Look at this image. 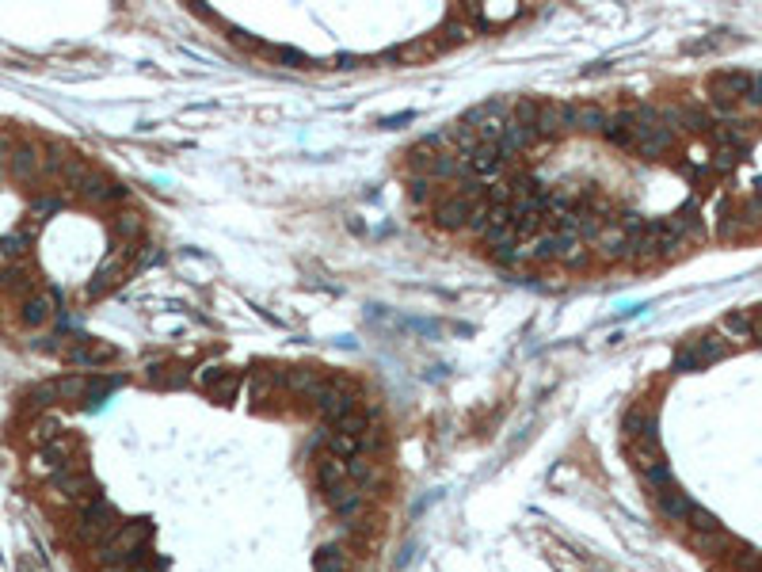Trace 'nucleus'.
Listing matches in <instances>:
<instances>
[{
  "mask_svg": "<svg viewBox=\"0 0 762 572\" xmlns=\"http://www.w3.org/2000/svg\"><path fill=\"white\" fill-rule=\"evenodd\" d=\"M119 531H122V515L115 512V504H111V500L95 496L92 504L80 507V519H76V538H80V542L103 546L107 538H115Z\"/></svg>",
  "mask_w": 762,
  "mask_h": 572,
  "instance_id": "f257e3e1",
  "label": "nucleus"
},
{
  "mask_svg": "<svg viewBox=\"0 0 762 572\" xmlns=\"http://www.w3.org/2000/svg\"><path fill=\"white\" fill-rule=\"evenodd\" d=\"M194 386L206 389L214 401L229 405V401H237L240 386H245V374L233 371V367H225V362H206V367L194 371Z\"/></svg>",
  "mask_w": 762,
  "mask_h": 572,
  "instance_id": "f03ea898",
  "label": "nucleus"
},
{
  "mask_svg": "<svg viewBox=\"0 0 762 572\" xmlns=\"http://www.w3.org/2000/svg\"><path fill=\"white\" fill-rule=\"evenodd\" d=\"M50 492L54 496H61V500H69V504H92L100 492H95V481H92V473L80 466V462H73V466H65L61 473H54L50 477Z\"/></svg>",
  "mask_w": 762,
  "mask_h": 572,
  "instance_id": "7ed1b4c3",
  "label": "nucleus"
},
{
  "mask_svg": "<svg viewBox=\"0 0 762 572\" xmlns=\"http://www.w3.org/2000/svg\"><path fill=\"white\" fill-rule=\"evenodd\" d=\"M732 347L724 344V336H698V340H690L686 347H678V355H675V371H705L709 362H721Z\"/></svg>",
  "mask_w": 762,
  "mask_h": 572,
  "instance_id": "20e7f679",
  "label": "nucleus"
},
{
  "mask_svg": "<svg viewBox=\"0 0 762 572\" xmlns=\"http://www.w3.org/2000/svg\"><path fill=\"white\" fill-rule=\"evenodd\" d=\"M313 408H317L328 424H336V420H344L347 412L359 408V401H354V389L347 386V381H339V378H324L320 393L313 397Z\"/></svg>",
  "mask_w": 762,
  "mask_h": 572,
  "instance_id": "39448f33",
  "label": "nucleus"
},
{
  "mask_svg": "<svg viewBox=\"0 0 762 572\" xmlns=\"http://www.w3.org/2000/svg\"><path fill=\"white\" fill-rule=\"evenodd\" d=\"M130 252L134 248H115L100 264V272H95L92 282H88V298H103V294L115 290V286H122V279L130 275Z\"/></svg>",
  "mask_w": 762,
  "mask_h": 572,
  "instance_id": "423d86ee",
  "label": "nucleus"
},
{
  "mask_svg": "<svg viewBox=\"0 0 762 572\" xmlns=\"http://www.w3.org/2000/svg\"><path fill=\"white\" fill-rule=\"evenodd\" d=\"M61 359L69 367H103V362H115L119 352L100 340H73V344H61Z\"/></svg>",
  "mask_w": 762,
  "mask_h": 572,
  "instance_id": "0eeeda50",
  "label": "nucleus"
},
{
  "mask_svg": "<svg viewBox=\"0 0 762 572\" xmlns=\"http://www.w3.org/2000/svg\"><path fill=\"white\" fill-rule=\"evenodd\" d=\"M8 176L15 183H42L46 180V156L39 146H15L12 161H8Z\"/></svg>",
  "mask_w": 762,
  "mask_h": 572,
  "instance_id": "6e6552de",
  "label": "nucleus"
},
{
  "mask_svg": "<svg viewBox=\"0 0 762 572\" xmlns=\"http://www.w3.org/2000/svg\"><path fill=\"white\" fill-rule=\"evenodd\" d=\"M141 378L149 381L153 389H187L191 381H194V374H191V367L187 362H180V359H165V362H149V367L141 371Z\"/></svg>",
  "mask_w": 762,
  "mask_h": 572,
  "instance_id": "1a4fd4ad",
  "label": "nucleus"
},
{
  "mask_svg": "<svg viewBox=\"0 0 762 572\" xmlns=\"http://www.w3.org/2000/svg\"><path fill=\"white\" fill-rule=\"evenodd\" d=\"M507 165H511V156L504 153V146H477V153L465 156V168L473 172L477 180H499V176H507Z\"/></svg>",
  "mask_w": 762,
  "mask_h": 572,
  "instance_id": "9d476101",
  "label": "nucleus"
},
{
  "mask_svg": "<svg viewBox=\"0 0 762 572\" xmlns=\"http://www.w3.org/2000/svg\"><path fill=\"white\" fill-rule=\"evenodd\" d=\"M477 206H480V202H473V199H465V195H458V191H453V195H446V199L435 202V226H439V229H465Z\"/></svg>",
  "mask_w": 762,
  "mask_h": 572,
  "instance_id": "9b49d317",
  "label": "nucleus"
},
{
  "mask_svg": "<svg viewBox=\"0 0 762 572\" xmlns=\"http://www.w3.org/2000/svg\"><path fill=\"white\" fill-rule=\"evenodd\" d=\"M538 134L542 138L572 134V103H564V100H538Z\"/></svg>",
  "mask_w": 762,
  "mask_h": 572,
  "instance_id": "f8f14e48",
  "label": "nucleus"
},
{
  "mask_svg": "<svg viewBox=\"0 0 762 572\" xmlns=\"http://www.w3.org/2000/svg\"><path fill=\"white\" fill-rule=\"evenodd\" d=\"M286 389V371H252L248 378V401L255 408H271V401H279V393Z\"/></svg>",
  "mask_w": 762,
  "mask_h": 572,
  "instance_id": "ddd939ff",
  "label": "nucleus"
},
{
  "mask_svg": "<svg viewBox=\"0 0 762 572\" xmlns=\"http://www.w3.org/2000/svg\"><path fill=\"white\" fill-rule=\"evenodd\" d=\"M76 195H80V199H88L92 206H119V202L126 199V187H122V183H115L111 176H103V172H95V168H92V176L76 187Z\"/></svg>",
  "mask_w": 762,
  "mask_h": 572,
  "instance_id": "4468645a",
  "label": "nucleus"
},
{
  "mask_svg": "<svg viewBox=\"0 0 762 572\" xmlns=\"http://www.w3.org/2000/svg\"><path fill=\"white\" fill-rule=\"evenodd\" d=\"M73 439H58V442H50V447H42L39 454H35V473H46V477H54V473H61L65 466H73Z\"/></svg>",
  "mask_w": 762,
  "mask_h": 572,
  "instance_id": "2eb2a0df",
  "label": "nucleus"
},
{
  "mask_svg": "<svg viewBox=\"0 0 762 572\" xmlns=\"http://www.w3.org/2000/svg\"><path fill=\"white\" fill-rule=\"evenodd\" d=\"M54 309H58V294H54V290H35L31 298H23L20 321H23L27 328H42V325L54 317Z\"/></svg>",
  "mask_w": 762,
  "mask_h": 572,
  "instance_id": "dca6fc26",
  "label": "nucleus"
},
{
  "mask_svg": "<svg viewBox=\"0 0 762 572\" xmlns=\"http://www.w3.org/2000/svg\"><path fill=\"white\" fill-rule=\"evenodd\" d=\"M656 507H659V512L668 515V519L686 523V515H690L698 504L690 500V492H683L678 485H668V488H659V492H656Z\"/></svg>",
  "mask_w": 762,
  "mask_h": 572,
  "instance_id": "f3484780",
  "label": "nucleus"
},
{
  "mask_svg": "<svg viewBox=\"0 0 762 572\" xmlns=\"http://www.w3.org/2000/svg\"><path fill=\"white\" fill-rule=\"evenodd\" d=\"M659 226L671 229V233H678L683 241H702V237H705V226H702V218L694 214V206H683V210L659 218Z\"/></svg>",
  "mask_w": 762,
  "mask_h": 572,
  "instance_id": "a211bd4d",
  "label": "nucleus"
},
{
  "mask_svg": "<svg viewBox=\"0 0 762 572\" xmlns=\"http://www.w3.org/2000/svg\"><path fill=\"white\" fill-rule=\"evenodd\" d=\"M595 248L603 260H629V233L622 229V221H610V226L598 233Z\"/></svg>",
  "mask_w": 762,
  "mask_h": 572,
  "instance_id": "6ab92c4d",
  "label": "nucleus"
},
{
  "mask_svg": "<svg viewBox=\"0 0 762 572\" xmlns=\"http://www.w3.org/2000/svg\"><path fill=\"white\" fill-rule=\"evenodd\" d=\"M0 290L15 294V298H31L35 294V272H31L27 264H8L4 272H0Z\"/></svg>",
  "mask_w": 762,
  "mask_h": 572,
  "instance_id": "aec40b11",
  "label": "nucleus"
},
{
  "mask_svg": "<svg viewBox=\"0 0 762 572\" xmlns=\"http://www.w3.org/2000/svg\"><path fill=\"white\" fill-rule=\"evenodd\" d=\"M606 115L610 111L598 103H572V134H603Z\"/></svg>",
  "mask_w": 762,
  "mask_h": 572,
  "instance_id": "412c9836",
  "label": "nucleus"
},
{
  "mask_svg": "<svg viewBox=\"0 0 762 572\" xmlns=\"http://www.w3.org/2000/svg\"><path fill=\"white\" fill-rule=\"evenodd\" d=\"M443 50V42H435V39H419L412 46H397V50H385L381 58L385 61H404V66H416V61H431V58H439Z\"/></svg>",
  "mask_w": 762,
  "mask_h": 572,
  "instance_id": "4be33fe9",
  "label": "nucleus"
},
{
  "mask_svg": "<svg viewBox=\"0 0 762 572\" xmlns=\"http://www.w3.org/2000/svg\"><path fill=\"white\" fill-rule=\"evenodd\" d=\"M542 141V134L533 130V126H526V122H515V119H507V130H504V153L511 156V153H526V149H533Z\"/></svg>",
  "mask_w": 762,
  "mask_h": 572,
  "instance_id": "5701e85b",
  "label": "nucleus"
},
{
  "mask_svg": "<svg viewBox=\"0 0 762 572\" xmlns=\"http://www.w3.org/2000/svg\"><path fill=\"white\" fill-rule=\"evenodd\" d=\"M622 432L629 439H652L656 435V408H648V405L629 408L625 420H622Z\"/></svg>",
  "mask_w": 762,
  "mask_h": 572,
  "instance_id": "b1692460",
  "label": "nucleus"
},
{
  "mask_svg": "<svg viewBox=\"0 0 762 572\" xmlns=\"http://www.w3.org/2000/svg\"><path fill=\"white\" fill-rule=\"evenodd\" d=\"M324 386V378L313 371V367H294V371H286V389L301 397V401H313V397L320 393Z\"/></svg>",
  "mask_w": 762,
  "mask_h": 572,
  "instance_id": "393cba45",
  "label": "nucleus"
},
{
  "mask_svg": "<svg viewBox=\"0 0 762 572\" xmlns=\"http://www.w3.org/2000/svg\"><path fill=\"white\" fill-rule=\"evenodd\" d=\"M328 427H336V432H344V435H351V439H370L374 435V412L370 408H354V412H347L344 420H336V424H328Z\"/></svg>",
  "mask_w": 762,
  "mask_h": 572,
  "instance_id": "a878e982",
  "label": "nucleus"
},
{
  "mask_svg": "<svg viewBox=\"0 0 762 572\" xmlns=\"http://www.w3.org/2000/svg\"><path fill=\"white\" fill-rule=\"evenodd\" d=\"M320 442L328 447V454H332V458H339V462H351V458H359V454H363V442H359V439H351V435H344V432H336V427H328V432L320 435Z\"/></svg>",
  "mask_w": 762,
  "mask_h": 572,
  "instance_id": "bb28decb",
  "label": "nucleus"
},
{
  "mask_svg": "<svg viewBox=\"0 0 762 572\" xmlns=\"http://www.w3.org/2000/svg\"><path fill=\"white\" fill-rule=\"evenodd\" d=\"M313 572H351V558L344 546H320L313 553Z\"/></svg>",
  "mask_w": 762,
  "mask_h": 572,
  "instance_id": "cd10ccee",
  "label": "nucleus"
},
{
  "mask_svg": "<svg viewBox=\"0 0 762 572\" xmlns=\"http://www.w3.org/2000/svg\"><path fill=\"white\" fill-rule=\"evenodd\" d=\"M111 233H115L119 241H122V248H126V245H134L138 237L145 233V221H141V214H134V210H122V214L111 218Z\"/></svg>",
  "mask_w": 762,
  "mask_h": 572,
  "instance_id": "c85d7f7f",
  "label": "nucleus"
},
{
  "mask_svg": "<svg viewBox=\"0 0 762 572\" xmlns=\"http://www.w3.org/2000/svg\"><path fill=\"white\" fill-rule=\"evenodd\" d=\"M339 481H347V462H339V458H332V454H320V462H317V485L328 488V485H339Z\"/></svg>",
  "mask_w": 762,
  "mask_h": 572,
  "instance_id": "c756f323",
  "label": "nucleus"
},
{
  "mask_svg": "<svg viewBox=\"0 0 762 572\" xmlns=\"http://www.w3.org/2000/svg\"><path fill=\"white\" fill-rule=\"evenodd\" d=\"M721 336H728V340H751V313L748 309L728 313L724 321H721Z\"/></svg>",
  "mask_w": 762,
  "mask_h": 572,
  "instance_id": "7c9ffc66",
  "label": "nucleus"
},
{
  "mask_svg": "<svg viewBox=\"0 0 762 572\" xmlns=\"http://www.w3.org/2000/svg\"><path fill=\"white\" fill-rule=\"evenodd\" d=\"M119 386H122V378H92V381H88L85 401H80V408H95L100 401H107V397L115 393Z\"/></svg>",
  "mask_w": 762,
  "mask_h": 572,
  "instance_id": "2f4dec72",
  "label": "nucleus"
},
{
  "mask_svg": "<svg viewBox=\"0 0 762 572\" xmlns=\"http://www.w3.org/2000/svg\"><path fill=\"white\" fill-rule=\"evenodd\" d=\"M58 439H61V424H58V420H50V416L39 420L35 427H31V442H35L39 451H42V447H50V442H58Z\"/></svg>",
  "mask_w": 762,
  "mask_h": 572,
  "instance_id": "473e14b6",
  "label": "nucleus"
},
{
  "mask_svg": "<svg viewBox=\"0 0 762 572\" xmlns=\"http://www.w3.org/2000/svg\"><path fill=\"white\" fill-rule=\"evenodd\" d=\"M686 527H690L694 534H698V538H705V534H713V531H721V523L713 519V515L705 512V507L698 504V507H694V512L686 515Z\"/></svg>",
  "mask_w": 762,
  "mask_h": 572,
  "instance_id": "72a5a7b5",
  "label": "nucleus"
},
{
  "mask_svg": "<svg viewBox=\"0 0 762 572\" xmlns=\"http://www.w3.org/2000/svg\"><path fill=\"white\" fill-rule=\"evenodd\" d=\"M443 35H446V39H443V46H450V42H462V39L473 35V27H469L458 12H450V15H446V23H443Z\"/></svg>",
  "mask_w": 762,
  "mask_h": 572,
  "instance_id": "f704fd0d",
  "label": "nucleus"
},
{
  "mask_svg": "<svg viewBox=\"0 0 762 572\" xmlns=\"http://www.w3.org/2000/svg\"><path fill=\"white\" fill-rule=\"evenodd\" d=\"M641 477H644V485L652 488V492H659V488L675 485V477H671V466H668V462H656V466H648Z\"/></svg>",
  "mask_w": 762,
  "mask_h": 572,
  "instance_id": "c9c22d12",
  "label": "nucleus"
},
{
  "mask_svg": "<svg viewBox=\"0 0 762 572\" xmlns=\"http://www.w3.org/2000/svg\"><path fill=\"white\" fill-rule=\"evenodd\" d=\"M408 199H412L416 206L431 202V199H435V180H431V176H412V180H408Z\"/></svg>",
  "mask_w": 762,
  "mask_h": 572,
  "instance_id": "e433bc0d",
  "label": "nucleus"
},
{
  "mask_svg": "<svg viewBox=\"0 0 762 572\" xmlns=\"http://www.w3.org/2000/svg\"><path fill=\"white\" fill-rule=\"evenodd\" d=\"M61 202H65L61 195H39L35 202H31V218H35V221H42L46 214H54V210H61Z\"/></svg>",
  "mask_w": 762,
  "mask_h": 572,
  "instance_id": "4c0bfd02",
  "label": "nucleus"
},
{
  "mask_svg": "<svg viewBox=\"0 0 762 572\" xmlns=\"http://www.w3.org/2000/svg\"><path fill=\"white\" fill-rule=\"evenodd\" d=\"M751 340H762V313H751Z\"/></svg>",
  "mask_w": 762,
  "mask_h": 572,
  "instance_id": "58836bf2",
  "label": "nucleus"
},
{
  "mask_svg": "<svg viewBox=\"0 0 762 572\" xmlns=\"http://www.w3.org/2000/svg\"><path fill=\"white\" fill-rule=\"evenodd\" d=\"M134 572H160V565H157V561H145V565H141V568H134Z\"/></svg>",
  "mask_w": 762,
  "mask_h": 572,
  "instance_id": "ea45409f",
  "label": "nucleus"
}]
</instances>
